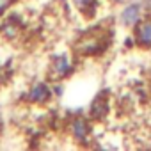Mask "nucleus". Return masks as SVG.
Returning a JSON list of instances; mask_svg holds the SVG:
<instances>
[{
	"mask_svg": "<svg viewBox=\"0 0 151 151\" xmlns=\"http://www.w3.org/2000/svg\"><path fill=\"white\" fill-rule=\"evenodd\" d=\"M109 32L103 29H91L82 34L73 45V50L80 57H96L109 48Z\"/></svg>",
	"mask_w": 151,
	"mask_h": 151,
	"instance_id": "obj_1",
	"label": "nucleus"
},
{
	"mask_svg": "<svg viewBox=\"0 0 151 151\" xmlns=\"http://www.w3.org/2000/svg\"><path fill=\"white\" fill-rule=\"evenodd\" d=\"M73 68H75V62H73V57L64 52V53H57L52 57L50 60V66H48V77L53 80V82H60L64 78H68L69 75L73 73Z\"/></svg>",
	"mask_w": 151,
	"mask_h": 151,
	"instance_id": "obj_2",
	"label": "nucleus"
},
{
	"mask_svg": "<svg viewBox=\"0 0 151 151\" xmlns=\"http://www.w3.org/2000/svg\"><path fill=\"white\" fill-rule=\"evenodd\" d=\"M69 137L77 144H86L91 137V123L82 116L73 117L69 121Z\"/></svg>",
	"mask_w": 151,
	"mask_h": 151,
	"instance_id": "obj_3",
	"label": "nucleus"
},
{
	"mask_svg": "<svg viewBox=\"0 0 151 151\" xmlns=\"http://www.w3.org/2000/svg\"><path fill=\"white\" fill-rule=\"evenodd\" d=\"M142 11H144V6L140 2H128L119 13V23L123 27H132L133 29L142 20Z\"/></svg>",
	"mask_w": 151,
	"mask_h": 151,
	"instance_id": "obj_4",
	"label": "nucleus"
},
{
	"mask_svg": "<svg viewBox=\"0 0 151 151\" xmlns=\"http://www.w3.org/2000/svg\"><path fill=\"white\" fill-rule=\"evenodd\" d=\"M53 96V91L48 87L46 82H34L27 93V101L29 103H34V105H45L48 103V100Z\"/></svg>",
	"mask_w": 151,
	"mask_h": 151,
	"instance_id": "obj_5",
	"label": "nucleus"
},
{
	"mask_svg": "<svg viewBox=\"0 0 151 151\" xmlns=\"http://www.w3.org/2000/svg\"><path fill=\"white\" fill-rule=\"evenodd\" d=\"M133 39L139 48H144V50L151 48V20L149 18L140 20L133 27Z\"/></svg>",
	"mask_w": 151,
	"mask_h": 151,
	"instance_id": "obj_6",
	"label": "nucleus"
},
{
	"mask_svg": "<svg viewBox=\"0 0 151 151\" xmlns=\"http://www.w3.org/2000/svg\"><path fill=\"white\" fill-rule=\"evenodd\" d=\"M73 4L84 16H94L100 7V0H73Z\"/></svg>",
	"mask_w": 151,
	"mask_h": 151,
	"instance_id": "obj_7",
	"label": "nucleus"
},
{
	"mask_svg": "<svg viewBox=\"0 0 151 151\" xmlns=\"http://www.w3.org/2000/svg\"><path fill=\"white\" fill-rule=\"evenodd\" d=\"M107 114H109V101H107V98L98 96L91 105V116L94 119H103Z\"/></svg>",
	"mask_w": 151,
	"mask_h": 151,
	"instance_id": "obj_8",
	"label": "nucleus"
},
{
	"mask_svg": "<svg viewBox=\"0 0 151 151\" xmlns=\"http://www.w3.org/2000/svg\"><path fill=\"white\" fill-rule=\"evenodd\" d=\"M0 34H2V37H6V39H16L20 36V25L16 22H13V18H11V20L2 23Z\"/></svg>",
	"mask_w": 151,
	"mask_h": 151,
	"instance_id": "obj_9",
	"label": "nucleus"
},
{
	"mask_svg": "<svg viewBox=\"0 0 151 151\" xmlns=\"http://www.w3.org/2000/svg\"><path fill=\"white\" fill-rule=\"evenodd\" d=\"M14 2H16V0H0V18H2V16L9 11V7H11Z\"/></svg>",
	"mask_w": 151,
	"mask_h": 151,
	"instance_id": "obj_10",
	"label": "nucleus"
},
{
	"mask_svg": "<svg viewBox=\"0 0 151 151\" xmlns=\"http://www.w3.org/2000/svg\"><path fill=\"white\" fill-rule=\"evenodd\" d=\"M124 46H126V48H133V46H135V39H133V37H126V39H124Z\"/></svg>",
	"mask_w": 151,
	"mask_h": 151,
	"instance_id": "obj_11",
	"label": "nucleus"
},
{
	"mask_svg": "<svg viewBox=\"0 0 151 151\" xmlns=\"http://www.w3.org/2000/svg\"><path fill=\"white\" fill-rule=\"evenodd\" d=\"M52 91H53V94H55V96H60V94H62V86H59V84H57Z\"/></svg>",
	"mask_w": 151,
	"mask_h": 151,
	"instance_id": "obj_12",
	"label": "nucleus"
},
{
	"mask_svg": "<svg viewBox=\"0 0 151 151\" xmlns=\"http://www.w3.org/2000/svg\"><path fill=\"white\" fill-rule=\"evenodd\" d=\"M114 2H126V0H114Z\"/></svg>",
	"mask_w": 151,
	"mask_h": 151,
	"instance_id": "obj_13",
	"label": "nucleus"
},
{
	"mask_svg": "<svg viewBox=\"0 0 151 151\" xmlns=\"http://www.w3.org/2000/svg\"><path fill=\"white\" fill-rule=\"evenodd\" d=\"M146 2H151V0H146Z\"/></svg>",
	"mask_w": 151,
	"mask_h": 151,
	"instance_id": "obj_14",
	"label": "nucleus"
}]
</instances>
